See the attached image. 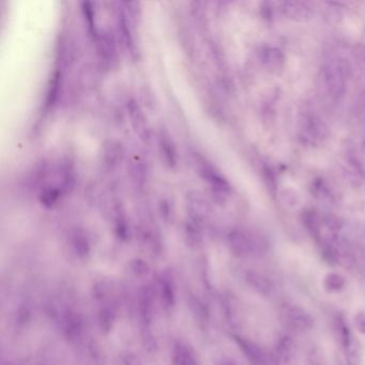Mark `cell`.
Returning a JSON list of instances; mask_svg holds the SVG:
<instances>
[{
	"label": "cell",
	"instance_id": "obj_1",
	"mask_svg": "<svg viewBox=\"0 0 365 365\" xmlns=\"http://www.w3.org/2000/svg\"><path fill=\"white\" fill-rule=\"evenodd\" d=\"M347 67L341 60L332 61L324 70V82L332 97H339L345 90Z\"/></svg>",
	"mask_w": 365,
	"mask_h": 365
},
{
	"label": "cell",
	"instance_id": "obj_2",
	"mask_svg": "<svg viewBox=\"0 0 365 365\" xmlns=\"http://www.w3.org/2000/svg\"><path fill=\"white\" fill-rule=\"evenodd\" d=\"M282 315L287 327L295 331H310L314 327V318L312 315L299 305H287Z\"/></svg>",
	"mask_w": 365,
	"mask_h": 365
},
{
	"label": "cell",
	"instance_id": "obj_3",
	"mask_svg": "<svg viewBox=\"0 0 365 365\" xmlns=\"http://www.w3.org/2000/svg\"><path fill=\"white\" fill-rule=\"evenodd\" d=\"M196 165H197L199 174L201 175V178L205 181L208 182L212 190H215L219 193L228 192L230 186H228V182L213 168L212 165L208 161L199 155V157H196Z\"/></svg>",
	"mask_w": 365,
	"mask_h": 365
},
{
	"label": "cell",
	"instance_id": "obj_4",
	"mask_svg": "<svg viewBox=\"0 0 365 365\" xmlns=\"http://www.w3.org/2000/svg\"><path fill=\"white\" fill-rule=\"evenodd\" d=\"M129 115H130L131 124L133 126L135 133L140 136V140L144 142H149L151 137V131L147 118H146L144 111L140 109V105L134 100L129 102Z\"/></svg>",
	"mask_w": 365,
	"mask_h": 365
},
{
	"label": "cell",
	"instance_id": "obj_5",
	"mask_svg": "<svg viewBox=\"0 0 365 365\" xmlns=\"http://www.w3.org/2000/svg\"><path fill=\"white\" fill-rule=\"evenodd\" d=\"M98 54L100 59L107 65H111L116 58V44H115L114 38L109 32H103V34L99 32L97 38Z\"/></svg>",
	"mask_w": 365,
	"mask_h": 365
},
{
	"label": "cell",
	"instance_id": "obj_6",
	"mask_svg": "<svg viewBox=\"0 0 365 365\" xmlns=\"http://www.w3.org/2000/svg\"><path fill=\"white\" fill-rule=\"evenodd\" d=\"M159 148L165 164L170 168H174L178 163L176 146L166 131H161L159 134Z\"/></svg>",
	"mask_w": 365,
	"mask_h": 365
},
{
	"label": "cell",
	"instance_id": "obj_7",
	"mask_svg": "<svg viewBox=\"0 0 365 365\" xmlns=\"http://www.w3.org/2000/svg\"><path fill=\"white\" fill-rule=\"evenodd\" d=\"M276 358L280 365H294L296 359V345L290 336H284L276 346Z\"/></svg>",
	"mask_w": 365,
	"mask_h": 365
},
{
	"label": "cell",
	"instance_id": "obj_8",
	"mask_svg": "<svg viewBox=\"0 0 365 365\" xmlns=\"http://www.w3.org/2000/svg\"><path fill=\"white\" fill-rule=\"evenodd\" d=\"M118 19L119 30H120L121 36H122V40H124V44H126L131 54L134 55V54H136V45L135 42H134L133 32L131 30L130 21L128 20L129 17H126L124 10H121L120 13H119Z\"/></svg>",
	"mask_w": 365,
	"mask_h": 365
},
{
	"label": "cell",
	"instance_id": "obj_9",
	"mask_svg": "<svg viewBox=\"0 0 365 365\" xmlns=\"http://www.w3.org/2000/svg\"><path fill=\"white\" fill-rule=\"evenodd\" d=\"M247 280L251 284L252 288H254L261 295H269L274 289V284L269 278L257 272H250Z\"/></svg>",
	"mask_w": 365,
	"mask_h": 365
},
{
	"label": "cell",
	"instance_id": "obj_10",
	"mask_svg": "<svg viewBox=\"0 0 365 365\" xmlns=\"http://www.w3.org/2000/svg\"><path fill=\"white\" fill-rule=\"evenodd\" d=\"M124 157L122 147L116 142H109L104 148V162L109 168H114Z\"/></svg>",
	"mask_w": 365,
	"mask_h": 365
},
{
	"label": "cell",
	"instance_id": "obj_11",
	"mask_svg": "<svg viewBox=\"0 0 365 365\" xmlns=\"http://www.w3.org/2000/svg\"><path fill=\"white\" fill-rule=\"evenodd\" d=\"M82 11L86 26H87L88 32L96 40L98 34H99L100 30H98L97 22H96V10L93 9V5L91 3H82Z\"/></svg>",
	"mask_w": 365,
	"mask_h": 365
},
{
	"label": "cell",
	"instance_id": "obj_12",
	"mask_svg": "<svg viewBox=\"0 0 365 365\" xmlns=\"http://www.w3.org/2000/svg\"><path fill=\"white\" fill-rule=\"evenodd\" d=\"M346 359L349 365H360L362 361V349L359 341L351 336L345 345Z\"/></svg>",
	"mask_w": 365,
	"mask_h": 365
},
{
	"label": "cell",
	"instance_id": "obj_13",
	"mask_svg": "<svg viewBox=\"0 0 365 365\" xmlns=\"http://www.w3.org/2000/svg\"><path fill=\"white\" fill-rule=\"evenodd\" d=\"M324 289L330 293H339L346 286V278L340 272H330L324 278Z\"/></svg>",
	"mask_w": 365,
	"mask_h": 365
},
{
	"label": "cell",
	"instance_id": "obj_14",
	"mask_svg": "<svg viewBox=\"0 0 365 365\" xmlns=\"http://www.w3.org/2000/svg\"><path fill=\"white\" fill-rule=\"evenodd\" d=\"M61 87V73L60 71H56L49 82V89H47V96H46V107H51L55 104L58 100L59 93H60Z\"/></svg>",
	"mask_w": 365,
	"mask_h": 365
},
{
	"label": "cell",
	"instance_id": "obj_15",
	"mask_svg": "<svg viewBox=\"0 0 365 365\" xmlns=\"http://www.w3.org/2000/svg\"><path fill=\"white\" fill-rule=\"evenodd\" d=\"M230 243L238 254L245 255L250 253L252 250L251 241L249 238L240 232H235L230 236Z\"/></svg>",
	"mask_w": 365,
	"mask_h": 365
},
{
	"label": "cell",
	"instance_id": "obj_16",
	"mask_svg": "<svg viewBox=\"0 0 365 365\" xmlns=\"http://www.w3.org/2000/svg\"><path fill=\"white\" fill-rule=\"evenodd\" d=\"M63 189L59 186H46L40 193V201L46 207H53L59 201Z\"/></svg>",
	"mask_w": 365,
	"mask_h": 365
},
{
	"label": "cell",
	"instance_id": "obj_17",
	"mask_svg": "<svg viewBox=\"0 0 365 365\" xmlns=\"http://www.w3.org/2000/svg\"><path fill=\"white\" fill-rule=\"evenodd\" d=\"M353 324L359 333L365 334V311H361L355 315Z\"/></svg>",
	"mask_w": 365,
	"mask_h": 365
}]
</instances>
